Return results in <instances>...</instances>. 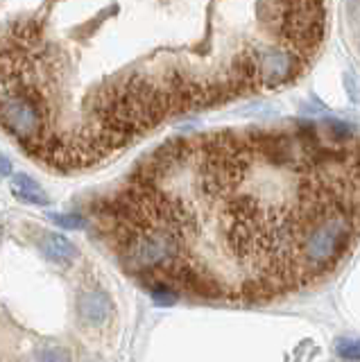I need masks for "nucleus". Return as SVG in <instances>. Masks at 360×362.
<instances>
[{
	"label": "nucleus",
	"instance_id": "14",
	"mask_svg": "<svg viewBox=\"0 0 360 362\" xmlns=\"http://www.w3.org/2000/svg\"><path fill=\"white\" fill-rule=\"evenodd\" d=\"M358 179H360V173H358Z\"/></svg>",
	"mask_w": 360,
	"mask_h": 362
},
{
	"label": "nucleus",
	"instance_id": "11",
	"mask_svg": "<svg viewBox=\"0 0 360 362\" xmlns=\"http://www.w3.org/2000/svg\"><path fill=\"white\" fill-rule=\"evenodd\" d=\"M39 362H71V356L62 346H48L39 351Z\"/></svg>",
	"mask_w": 360,
	"mask_h": 362
},
{
	"label": "nucleus",
	"instance_id": "7",
	"mask_svg": "<svg viewBox=\"0 0 360 362\" xmlns=\"http://www.w3.org/2000/svg\"><path fill=\"white\" fill-rule=\"evenodd\" d=\"M12 192L25 204H35V206H46L48 195L46 190L39 186V181H35L30 175H14L12 177Z\"/></svg>",
	"mask_w": 360,
	"mask_h": 362
},
{
	"label": "nucleus",
	"instance_id": "13",
	"mask_svg": "<svg viewBox=\"0 0 360 362\" xmlns=\"http://www.w3.org/2000/svg\"><path fill=\"white\" fill-rule=\"evenodd\" d=\"M9 175H12V161L5 154H0V177H9Z\"/></svg>",
	"mask_w": 360,
	"mask_h": 362
},
{
	"label": "nucleus",
	"instance_id": "2",
	"mask_svg": "<svg viewBox=\"0 0 360 362\" xmlns=\"http://www.w3.org/2000/svg\"><path fill=\"white\" fill-rule=\"evenodd\" d=\"M324 0H284L279 16V34L290 50L310 54L324 39Z\"/></svg>",
	"mask_w": 360,
	"mask_h": 362
},
{
	"label": "nucleus",
	"instance_id": "4",
	"mask_svg": "<svg viewBox=\"0 0 360 362\" xmlns=\"http://www.w3.org/2000/svg\"><path fill=\"white\" fill-rule=\"evenodd\" d=\"M227 82L231 84L233 93H245V90H254L261 86V73H258V59L256 50H245L231 62Z\"/></svg>",
	"mask_w": 360,
	"mask_h": 362
},
{
	"label": "nucleus",
	"instance_id": "5",
	"mask_svg": "<svg viewBox=\"0 0 360 362\" xmlns=\"http://www.w3.org/2000/svg\"><path fill=\"white\" fill-rule=\"evenodd\" d=\"M77 313H80V320L86 326L98 328L114 313V303H111L109 294L103 290H84L80 299H77Z\"/></svg>",
	"mask_w": 360,
	"mask_h": 362
},
{
	"label": "nucleus",
	"instance_id": "9",
	"mask_svg": "<svg viewBox=\"0 0 360 362\" xmlns=\"http://www.w3.org/2000/svg\"><path fill=\"white\" fill-rule=\"evenodd\" d=\"M50 220L59 226V229H82L84 215L80 213H50Z\"/></svg>",
	"mask_w": 360,
	"mask_h": 362
},
{
	"label": "nucleus",
	"instance_id": "1",
	"mask_svg": "<svg viewBox=\"0 0 360 362\" xmlns=\"http://www.w3.org/2000/svg\"><path fill=\"white\" fill-rule=\"evenodd\" d=\"M354 240V218L347 211L329 209L301 224L297 260L303 283L326 274L340 263Z\"/></svg>",
	"mask_w": 360,
	"mask_h": 362
},
{
	"label": "nucleus",
	"instance_id": "10",
	"mask_svg": "<svg viewBox=\"0 0 360 362\" xmlns=\"http://www.w3.org/2000/svg\"><path fill=\"white\" fill-rule=\"evenodd\" d=\"M326 132H329L333 141H349L354 136V127L342 120H329L326 122Z\"/></svg>",
	"mask_w": 360,
	"mask_h": 362
},
{
	"label": "nucleus",
	"instance_id": "8",
	"mask_svg": "<svg viewBox=\"0 0 360 362\" xmlns=\"http://www.w3.org/2000/svg\"><path fill=\"white\" fill-rule=\"evenodd\" d=\"M335 356H340L344 360H360V339L356 337H337L335 339Z\"/></svg>",
	"mask_w": 360,
	"mask_h": 362
},
{
	"label": "nucleus",
	"instance_id": "6",
	"mask_svg": "<svg viewBox=\"0 0 360 362\" xmlns=\"http://www.w3.org/2000/svg\"><path fill=\"white\" fill-rule=\"evenodd\" d=\"M41 252L48 256V260L57 265H69L77 256V247L62 233H46L41 240Z\"/></svg>",
	"mask_w": 360,
	"mask_h": 362
},
{
	"label": "nucleus",
	"instance_id": "12",
	"mask_svg": "<svg viewBox=\"0 0 360 362\" xmlns=\"http://www.w3.org/2000/svg\"><path fill=\"white\" fill-rule=\"evenodd\" d=\"M344 86H347L349 93H352V98L358 102L360 100V88H358V82H356V75L354 73H347L344 75Z\"/></svg>",
	"mask_w": 360,
	"mask_h": 362
},
{
	"label": "nucleus",
	"instance_id": "3",
	"mask_svg": "<svg viewBox=\"0 0 360 362\" xmlns=\"http://www.w3.org/2000/svg\"><path fill=\"white\" fill-rule=\"evenodd\" d=\"M263 86H281L301 71V54L290 48H263L256 52Z\"/></svg>",
	"mask_w": 360,
	"mask_h": 362
}]
</instances>
